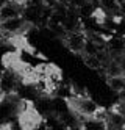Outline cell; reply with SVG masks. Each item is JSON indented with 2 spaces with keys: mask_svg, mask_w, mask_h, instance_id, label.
<instances>
[{
  "mask_svg": "<svg viewBox=\"0 0 125 130\" xmlns=\"http://www.w3.org/2000/svg\"><path fill=\"white\" fill-rule=\"evenodd\" d=\"M106 82H108V86L111 91L114 92H119L125 88V75L120 74V75H113V77H106Z\"/></svg>",
  "mask_w": 125,
  "mask_h": 130,
  "instance_id": "6",
  "label": "cell"
},
{
  "mask_svg": "<svg viewBox=\"0 0 125 130\" xmlns=\"http://www.w3.org/2000/svg\"><path fill=\"white\" fill-rule=\"evenodd\" d=\"M119 99H120V100H125V88L119 92Z\"/></svg>",
  "mask_w": 125,
  "mask_h": 130,
  "instance_id": "9",
  "label": "cell"
},
{
  "mask_svg": "<svg viewBox=\"0 0 125 130\" xmlns=\"http://www.w3.org/2000/svg\"><path fill=\"white\" fill-rule=\"evenodd\" d=\"M24 6L25 5L16 2V0H8V2L0 8V22L6 21V19H13V17H17V16H22Z\"/></svg>",
  "mask_w": 125,
  "mask_h": 130,
  "instance_id": "5",
  "label": "cell"
},
{
  "mask_svg": "<svg viewBox=\"0 0 125 130\" xmlns=\"http://www.w3.org/2000/svg\"><path fill=\"white\" fill-rule=\"evenodd\" d=\"M66 2H69V0H42V3L45 6H49V8H53L56 5H60V3H66Z\"/></svg>",
  "mask_w": 125,
  "mask_h": 130,
  "instance_id": "8",
  "label": "cell"
},
{
  "mask_svg": "<svg viewBox=\"0 0 125 130\" xmlns=\"http://www.w3.org/2000/svg\"><path fill=\"white\" fill-rule=\"evenodd\" d=\"M16 2H19V3H22V5H27L28 2H31V0H16Z\"/></svg>",
  "mask_w": 125,
  "mask_h": 130,
  "instance_id": "10",
  "label": "cell"
},
{
  "mask_svg": "<svg viewBox=\"0 0 125 130\" xmlns=\"http://www.w3.org/2000/svg\"><path fill=\"white\" fill-rule=\"evenodd\" d=\"M63 38H64V45L72 53L81 55L84 42H86V39H88V33H86L84 28H80V30H75V31H67Z\"/></svg>",
  "mask_w": 125,
  "mask_h": 130,
  "instance_id": "2",
  "label": "cell"
},
{
  "mask_svg": "<svg viewBox=\"0 0 125 130\" xmlns=\"http://www.w3.org/2000/svg\"><path fill=\"white\" fill-rule=\"evenodd\" d=\"M81 57L88 68L95 71H103V60L100 58V55H81Z\"/></svg>",
  "mask_w": 125,
  "mask_h": 130,
  "instance_id": "7",
  "label": "cell"
},
{
  "mask_svg": "<svg viewBox=\"0 0 125 130\" xmlns=\"http://www.w3.org/2000/svg\"><path fill=\"white\" fill-rule=\"evenodd\" d=\"M19 86H21V77L14 71H11V69L2 71V75H0V91L5 96L17 92Z\"/></svg>",
  "mask_w": 125,
  "mask_h": 130,
  "instance_id": "3",
  "label": "cell"
},
{
  "mask_svg": "<svg viewBox=\"0 0 125 130\" xmlns=\"http://www.w3.org/2000/svg\"><path fill=\"white\" fill-rule=\"evenodd\" d=\"M6 2H8V0H0V8H2V6L6 3Z\"/></svg>",
  "mask_w": 125,
  "mask_h": 130,
  "instance_id": "11",
  "label": "cell"
},
{
  "mask_svg": "<svg viewBox=\"0 0 125 130\" xmlns=\"http://www.w3.org/2000/svg\"><path fill=\"white\" fill-rule=\"evenodd\" d=\"M106 52L111 57H116V58L125 55V36L119 33L110 35L106 39Z\"/></svg>",
  "mask_w": 125,
  "mask_h": 130,
  "instance_id": "4",
  "label": "cell"
},
{
  "mask_svg": "<svg viewBox=\"0 0 125 130\" xmlns=\"http://www.w3.org/2000/svg\"><path fill=\"white\" fill-rule=\"evenodd\" d=\"M67 104H69L70 111L80 121L84 119V118L99 116V115L103 113V110H105L94 99H91L86 92H81V94H72L70 97H67Z\"/></svg>",
  "mask_w": 125,
  "mask_h": 130,
  "instance_id": "1",
  "label": "cell"
}]
</instances>
